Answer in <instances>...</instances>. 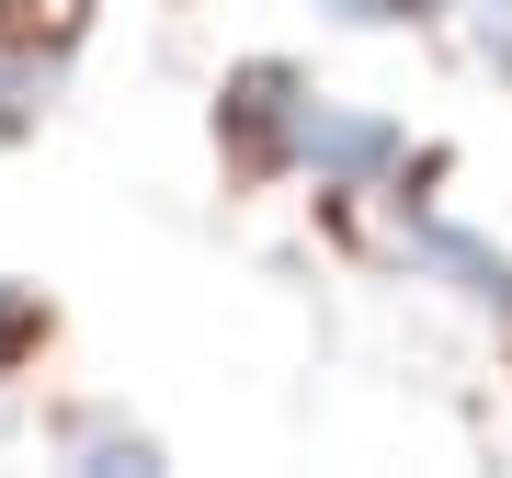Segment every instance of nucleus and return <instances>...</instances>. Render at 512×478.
<instances>
[{"instance_id":"f257e3e1","label":"nucleus","mask_w":512,"mask_h":478,"mask_svg":"<svg viewBox=\"0 0 512 478\" xmlns=\"http://www.w3.org/2000/svg\"><path fill=\"white\" fill-rule=\"evenodd\" d=\"M421 262H444V274H456V296H478V308L512 319V262L490 251V239H467V228H421Z\"/></svg>"},{"instance_id":"f03ea898","label":"nucleus","mask_w":512,"mask_h":478,"mask_svg":"<svg viewBox=\"0 0 512 478\" xmlns=\"http://www.w3.org/2000/svg\"><path fill=\"white\" fill-rule=\"evenodd\" d=\"M35 331H46V319H35V296H23V285H0V376L23 365V342H35Z\"/></svg>"},{"instance_id":"7ed1b4c3","label":"nucleus","mask_w":512,"mask_h":478,"mask_svg":"<svg viewBox=\"0 0 512 478\" xmlns=\"http://www.w3.org/2000/svg\"><path fill=\"white\" fill-rule=\"evenodd\" d=\"M478 46H490L501 69H512V0H478Z\"/></svg>"}]
</instances>
